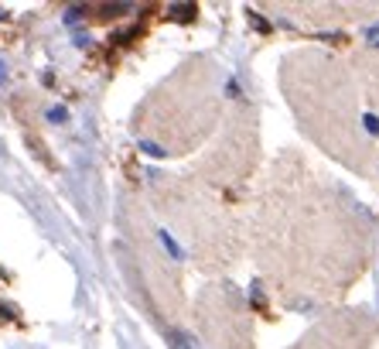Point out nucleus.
Listing matches in <instances>:
<instances>
[{
	"mask_svg": "<svg viewBox=\"0 0 379 349\" xmlns=\"http://www.w3.org/2000/svg\"><path fill=\"white\" fill-rule=\"evenodd\" d=\"M123 11H130V7H127V4H106V7H103V14H106V18H120Z\"/></svg>",
	"mask_w": 379,
	"mask_h": 349,
	"instance_id": "2",
	"label": "nucleus"
},
{
	"mask_svg": "<svg viewBox=\"0 0 379 349\" xmlns=\"http://www.w3.org/2000/svg\"><path fill=\"white\" fill-rule=\"evenodd\" d=\"M48 120H58V123H65V120H69L65 106H55V110H48Z\"/></svg>",
	"mask_w": 379,
	"mask_h": 349,
	"instance_id": "3",
	"label": "nucleus"
},
{
	"mask_svg": "<svg viewBox=\"0 0 379 349\" xmlns=\"http://www.w3.org/2000/svg\"><path fill=\"white\" fill-rule=\"evenodd\" d=\"M369 45H379V28H373V31H369Z\"/></svg>",
	"mask_w": 379,
	"mask_h": 349,
	"instance_id": "5",
	"label": "nucleus"
},
{
	"mask_svg": "<svg viewBox=\"0 0 379 349\" xmlns=\"http://www.w3.org/2000/svg\"><path fill=\"white\" fill-rule=\"evenodd\" d=\"M140 148H144V151H147V155H151V157H161V155H164V151H161L157 144H140Z\"/></svg>",
	"mask_w": 379,
	"mask_h": 349,
	"instance_id": "4",
	"label": "nucleus"
},
{
	"mask_svg": "<svg viewBox=\"0 0 379 349\" xmlns=\"http://www.w3.org/2000/svg\"><path fill=\"white\" fill-rule=\"evenodd\" d=\"M161 243L168 247V253H171V257H174V260H181V247H178V243L171 240V233H161Z\"/></svg>",
	"mask_w": 379,
	"mask_h": 349,
	"instance_id": "1",
	"label": "nucleus"
},
{
	"mask_svg": "<svg viewBox=\"0 0 379 349\" xmlns=\"http://www.w3.org/2000/svg\"><path fill=\"white\" fill-rule=\"evenodd\" d=\"M4 18H7V11H4V7H0V21H4Z\"/></svg>",
	"mask_w": 379,
	"mask_h": 349,
	"instance_id": "6",
	"label": "nucleus"
}]
</instances>
